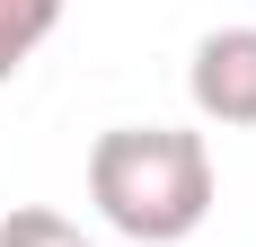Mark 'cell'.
I'll list each match as a JSON object with an SVG mask.
<instances>
[{
    "mask_svg": "<svg viewBox=\"0 0 256 247\" xmlns=\"http://www.w3.org/2000/svg\"><path fill=\"white\" fill-rule=\"evenodd\" d=\"M53 26H62V0H0V88L36 62V44Z\"/></svg>",
    "mask_w": 256,
    "mask_h": 247,
    "instance_id": "3957f363",
    "label": "cell"
},
{
    "mask_svg": "<svg viewBox=\"0 0 256 247\" xmlns=\"http://www.w3.org/2000/svg\"><path fill=\"white\" fill-rule=\"evenodd\" d=\"M0 247H98V238H80V221H62L44 203H18V212L0 221Z\"/></svg>",
    "mask_w": 256,
    "mask_h": 247,
    "instance_id": "277c9868",
    "label": "cell"
},
{
    "mask_svg": "<svg viewBox=\"0 0 256 247\" xmlns=\"http://www.w3.org/2000/svg\"><path fill=\"white\" fill-rule=\"evenodd\" d=\"M186 98L221 132H256V26H212L186 62Z\"/></svg>",
    "mask_w": 256,
    "mask_h": 247,
    "instance_id": "7a4b0ae2",
    "label": "cell"
},
{
    "mask_svg": "<svg viewBox=\"0 0 256 247\" xmlns=\"http://www.w3.org/2000/svg\"><path fill=\"white\" fill-rule=\"evenodd\" d=\"M88 203L132 247L194 238L212 221V203H221L212 142L186 132V124H106L98 142H88Z\"/></svg>",
    "mask_w": 256,
    "mask_h": 247,
    "instance_id": "6da1fadb",
    "label": "cell"
}]
</instances>
